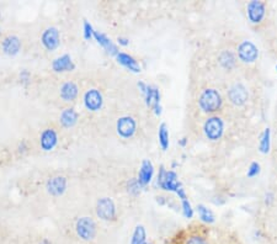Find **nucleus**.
Segmentation results:
<instances>
[{"label":"nucleus","instance_id":"4be33fe9","mask_svg":"<svg viewBox=\"0 0 277 244\" xmlns=\"http://www.w3.org/2000/svg\"><path fill=\"white\" fill-rule=\"evenodd\" d=\"M181 244H209V239L205 234L195 232V233H190L183 238Z\"/></svg>","mask_w":277,"mask_h":244},{"label":"nucleus","instance_id":"9b49d317","mask_svg":"<svg viewBox=\"0 0 277 244\" xmlns=\"http://www.w3.org/2000/svg\"><path fill=\"white\" fill-rule=\"evenodd\" d=\"M103 95L98 89L87 90L84 95V105L90 111H99L103 106Z\"/></svg>","mask_w":277,"mask_h":244},{"label":"nucleus","instance_id":"a211bd4d","mask_svg":"<svg viewBox=\"0 0 277 244\" xmlns=\"http://www.w3.org/2000/svg\"><path fill=\"white\" fill-rule=\"evenodd\" d=\"M78 86L77 84L73 83V81H67L60 86V98L64 101L69 103V101H74L78 97Z\"/></svg>","mask_w":277,"mask_h":244},{"label":"nucleus","instance_id":"a878e982","mask_svg":"<svg viewBox=\"0 0 277 244\" xmlns=\"http://www.w3.org/2000/svg\"><path fill=\"white\" fill-rule=\"evenodd\" d=\"M270 150V130L266 129L261 136L260 141V152L267 153Z\"/></svg>","mask_w":277,"mask_h":244},{"label":"nucleus","instance_id":"0eeeda50","mask_svg":"<svg viewBox=\"0 0 277 244\" xmlns=\"http://www.w3.org/2000/svg\"><path fill=\"white\" fill-rule=\"evenodd\" d=\"M228 99L233 105L243 106L249 99V94L243 84L235 83L228 89Z\"/></svg>","mask_w":277,"mask_h":244},{"label":"nucleus","instance_id":"f8f14e48","mask_svg":"<svg viewBox=\"0 0 277 244\" xmlns=\"http://www.w3.org/2000/svg\"><path fill=\"white\" fill-rule=\"evenodd\" d=\"M40 143H41V148H42L43 150H46V152L52 150L58 143L57 132H55L53 129L45 130L42 133H41Z\"/></svg>","mask_w":277,"mask_h":244},{"label":"nucleus","instance_id":"c85d7f7f","mask_svg":"<svg viewBox=\"0 0 277 244\" xmlns=\"http://www.w3.org/2000/svg\"><path fill=\"white\" fill-rule=\"evenodd\" d=\"M94 28H93V26L89 24V22L85 21L84 22V37H85V40H90L93 36H94Z\"/></svg>","mask_w":277,"mask_h":244},{"label":"nucleus","instance_id":"cd10ccee","mask_svg":"<svg viewBox=\"0 0 277 244\" xmlns=\"http://www.w3.org/2000/svg\"><path fill=\"white\" fill-rule=\"evenodd\" d=\"M259 173H260V164L256 162L252 163L249 169H248V176H249V178H254V176L258 175Z\"/></svg>","mask_w":277,"mask_h":244},{"label":"nucleus","instance_id":"9d476101","mask_svg":"<svg viewBox=\"0 0 277 244\" xmlns=\"http://www.w3.org/2000/svg\"><path fill=\"white\" fill-rule=\"evenodd\" d=\"M116 129H117V133L122 138H131L136 133L137 122L131 116H124V117L118 118Z\"/></svg>","mask_w":277,"mask_h":244},{"label":"nucleus","instance_id":"7c9ffc66","mask_svg":"<svg viewBox=\"0 0 277 244\" xmlns=\"http://www.w3.org/2000/svg\"><path fill=\"white\" fill-rule=\"evenodd\" d=\"M20 78H21V79L24 80V81L27 80V79H28V72H27V71H24V72H22V73L20 74Z\"/></svg>","mask_w":277,"mask_h":244},{"label":"nucleus","instance_id":"c756f323","mask_svg":"<svg viewBox=\"0 0 277 244\" xmlns=\"http://www.w3.org/2000/svg\"><path fill=\"white\" fill-rule=\"evenodd\" d=\"M118 43L122 46H127L128 45V40L125 39V37H118Z\"/></svg>","mask_w":277,"mask_h":244},{"label":"nucleus","instance_id":"393cba45","mask_svg":"<svg viewBox=\"0 0 277 244\" xmlns=\"http://www.w3.org/2000/svg\"><path fill=\"white\" fill-rule=\"evenodd\" d=\"M159 144L164 150L168 149L169 147V131L168 126L165 124H162L159 127Z\"/></svg>","mask_w":277,"mask_h":244},{"label":"nucleus","instance_id":"473e14b6","mask_svg":"<svg viewBox=\"0 0 277 244\" xmlns=\"http://www.w3.org/2000/svg\"><path fill=\"white\" fill-rule=\"evenodd\" d=\"M144 244H150V243H144Z\"/></svg>","mask_w":277,"mask_h":244},{"label":"nucleus","instance_id":"4468645a","mask_svg":"<svg viewBox=\"0 0 277 244\" xmlns=\"http://www.w3.org/2000/svg\"><path fill=\"white\" fill-rule=\"evenodd\" d=\"M153 173H154V167L153 164H151V162L147 161V159L143 161L141 169H139L138 171V179H137L138 184L141 185V187H145V185L149 184L151 178H153Z\"/></svg>","mask_w":277,"mask_h":244},{"label":"nucleus","instance_id":"423d86ee","mask_svg":"<svg viewBox=\"0 0 277 244\" xmlns=\"http://www.w3.org/2000/svg\"><path fill=\"white\" fill-rule=\"evenodd\" d=\"M177 175L175 171H166L164 167L160 168V173L158 175V184L160 188L169 191H177L180 188L179 181H177Z\"/></svg>","mask_w":277,"mask_h":244},{"label":"nucleus","instance_id":"2f4dec72","mask_svg":"<svg viewBox=\"0 0 277 244\" xmlns=\"http://www.w3.org/2000/svg\"><path fill=\"white\" fill-rule=\"evenodd\" d=\"M39 244H51V242H49L48 239H46V238H45V239H42V240H41V242H40Z\"/></svg>","mask_w":277,"mask_h":244},{"label":"nucleus","instance_id":"20e7f679","mask_svg":"<svg viewBox=\"0 0 277 244\" xmlns=\"http://www.w3.org/2000/svg\"><path fill=\"white\" fill-rule=\"evenodd\" d=\"M237 57L244 63H253L258 59L259 51L252 41H241L237 47Z\"/></svg>","mask_w":277,"mask_h":244},{"label":"nucleus","instance_id":"f3484780","mask_svg":"<svg viewBox=\"0 0 277 244\" xmlns=\"http://www.w3.org/2000/svg\"><path fill=\"white\" fill-rule=\"evenodd\" d=\"M238 57L237 54L233 53L232 51H222L218 56V63H220L221 67L226 71H232L234 68L235 65H237Z\"/></svg>","mask_w":277,"mask_h":244},{"label":"nucleus","instance_id":"5701e85b","mask_svg":"<svg viewBox=\"0 0 277 244\" xmlns=\"http://www.w3.org/2000/svg\"><path fill=\"white\" fill-rule=\"evenodd\" d=\"M147 232L143 226H137L133 231L132 238H131V244H144L147 243Z\"/></svg>","mask_w":277,"mask_h":244},{"label":"nucleus","instance_id":"412c9836","mask_svg":"<svg viewBox=\"0 0 277 244\" xmlns=\"http://www.w3.org/2000/svg\"><path fill=\"white\" fill-rule=\"evenodd\" d=\"M78 121V114L74 111V109H66L63 110V112L60 114V124L64 127L69 129L73 127Z\"/></svg>","mask_w":277,"mask_h":244},{"label":"nucleus","instance_id":"72a5a7b5","mask_svg":"<svg viewBox=\"0 0 277 244\" xmlns=\"http://www.w3.org/2000/svg\"><path fill=\"white\" fill-rule=\"evenodd\" d=\"M276 69H277V67H276Z\"/></svg>","mask_w":277,"mask_h":244},{"label":"nucleus","instance_id":"dca6fc26","mask_svg":"<svg viewBox=\"0 0 277 244\" xmlns=\"http://www.w3.org/2000/svg\"><path fill=\"white\" fill-rule=\"evenodd\" d=\"M67 180L63 176H54L47 181V190L51 195L60 196L66 191Z\"/></svg>","mask_w":277,"mask_h":244},{"label":"nucleus","instance_id":"7ed1b4c3","mask_svg":"<svg viewBox=\"0 0 277 244\" xmlns=\"http://www.w3.org/2000/svg\"><path fill=\"white\" fill-rule=\"evenodd\" d=\"M203 132L209 141H218L222 138L224 132V122L218 116H212L207 118L203 125Z\"/></svg>","mask_w":277,"mask_h":244},{"label":"nucleus","instance_id":"bb28decb","mask_svg":"<svg viewBox=\"0 0 277 244\" xmlns=\"http://www.w3.org/2000/svg\"><path fill=\"white\" fill-rule=\"evenodd\" d=\"M182 214L186 219H192V216H194V210H192L191 203L188 201V199L182 200Z\"/></svg>","mask_w":277,"mask_h":244},{"label":"nucleus","instance_id":"ddd939ff","mask_svg":"<svg viewBox=\"0 0 277 244\" xmlns=\"http://www.w3.org/2000/svg\"><path fill=\"white\" fill-rule=\"evenodd\" d=\"M52 68L57 73H60V72H72L75 69V65L69 54H63V56L55 58L53 63H52Z\"/></svg>","mask_w":277,"mask_h":244},{"label":"nucleus","instance_id":"aec40b11","mask_svg":"<svg viewBox=\"0 0 277 244\" xmlns=\"http://www.w3.org/2000/svg\"><path fill=\"white\" fill-rule=\"evenodd\" d=\"M94 37H95V40L98 41L99 45L103 46V47L106 49V51L109 52L110 54H112V56H117V54H118L117 46H116L115 43H113L112 41L109 39V37L105 36L104 34L98 33V31H95V33H94Z\"/></svg>","mask_w":277,"mask_h":244},{"label":"nucleus","instance_id":"1a4fd4ad","mask_svg":"<svg viewBox=\"0 0 277 244\" xmlns=\"http://www.w3.org/2000/svg\"><path fill=\"white\" fill-rule=\"evenodd\" d=\"M96 214L104 221H113L116 219V208L115 203L109 197L99 200L98 207H96Z\"/></svg>","mask_w":277,"mask_h":244},{"label":"nucleus","instance_id":"6ab92c4d","mask_svg":"<svg viewBox=\"0 0 277 244\" xmlns=\"http://www.w3.org/2000/svg\"><path fill=\"white\" fill-rule=\"evenodd\" d=\"M116 58H117L119 65L126 67L130 71L135 72V73H139V72H141V66H139V63L137 62L132 56H130V54L124 53V52H118Z\"/></svg>","mask_w":277,"mask_h":244},{"label":"nucleus","instance_id":"39448f33","mask_svg":"<svg viewBox=\"0 0 277 244\" xmlns=\"http://www.w3.org/2000/svg\"><path fill=\"white\" fill-rule=\"evenodd\" d=\"M247 16L250 24L259 25L266 16V5L262 2H250L247 5Z\"/></svg>","mask_w":277,"mask_h":244},{"label":"nucleus","instance_id":"2eb2a0df","mask_svg":"<svg viewBox=\"0 0 277 244\" xmlns=\"http://www.w3.org/2000/svg\"><path fill=\"white\" fill-rule=\"evenodd\" d=\"M21 48V41L17 36H9L2 42V49L8 56H15Z\"/></svg>","mask_w":277,"mask_h":244},{"label":"nucleus","instance_id":"6e6552de","mask_svg":"<svg viewBox=\"0 0 277 244\" xmlns=\"http://www.w3.org/2000/svg\"><path fill=\"white\" fill-rule=\"evenodd\" d=\"M41 42L47 51H55L60 45V36L58 28L53 27V26L46 28L41 36Z\"/></svg>","mask_w":277,"mask_h":244},{"label":"nucleus","instance_id":"b1692460","mask_svg":"<svg viewBox=\"0 0 277 244\" xmlns=\"http://www.w3.org/2000/svg\"><path fill=\"white\" fill-rule=\"evenodd\" d=\"M197 212H198V215H200V219H201V221H202V222L211 225V223H213L216 221L213 212H212L211 210H208L206 206L198 205L197 206Z\"/></svg>","mask_w":277,"mask_h":244},{"label":"nucleus","instance_id":"f257e3e1","mask_svg":"<svg viewBox=\"0 0 277 244\" xmlns=\"http://www.w3.org/2000/svg\"><path fill=\"white\" fill-rule=\"evenodd\" d=\"M222 103L223 100H222L220 92L213 88L203 89L198 97V106L207 114H213L218 111L222 107Z\"/></svg>","mask_w":277,"mask_h":244},{"label":"nucleus","instance_id":"f03ea898","mask_svg":"<svg viewBox=\"0 0 277 244\" xmlns=\"http://www.w3.org/2000/svg\"><path fill=\"white\" fill-rule=\"evenodd\" d=\"M75 232H77L78 237L80 239L85 240V242H90V240L94 239L96 237V233H98L95 221L91 217H81V219L77 221Z\"/></svg>","mask_w":277,"mask_h":244}]
</instances>
